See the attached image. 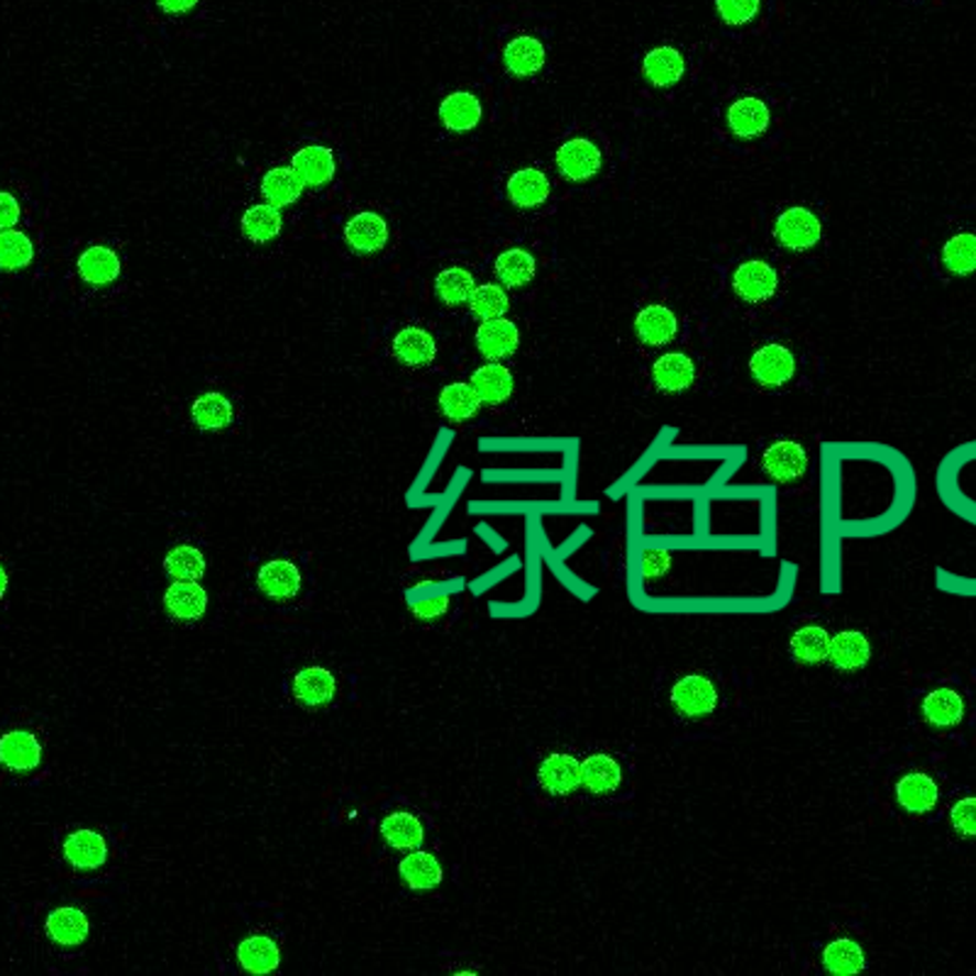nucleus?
I'll return each mask as SVG.
<instances>
[{
  "instance_id": "a211bd4d",
  "label": "nucleus",
  "mask_w": 976,
  "mask_h": 976,
  "mask_svg": "<svg viewBox=\"0 0 976 976\" xmlns=\"http://www.w3.org/2000/svg\"><path fill=\"white\" fill-rule=\"evenodd\" d=\"M344 239H347V245L357 255H374V251L384 249L388 243V225L378 213L364 211L344 225Z\"/></svg>"
},
{
  "instance_id": "dca6fc26",
  "label": "nucleus",
  "mask_w": 976,
  "mask_h": 976,
  "mask_svg": "<svg viewBox=\"0 0 976 976\" xmlns=\"http://www.w3.org/2000/svg\"><path fill=\"white\" fill-rule=\"evenodd\" d=\"M164 605L176 623H195L208 608V593L199 581H174L164 593Z\"/></svg>"
},
{
  "instance_id": "c756f323",
  "label": "nucleus",
  "mask_w": 976,
  "mask_h": 976,
  "mask_svg": "<svg viewBox=\"0 0 976 976\" xmlns=\"http://www.w3.org/2000/svg\"><path fill=\"white\" fill-rule=\"evenodd\" d=\"M503 64L513 76H518V78L535 76L539 68L545 66L543 42L530 37V34H521V37L508 42V47L503 50Z\"/></svg>"
},
{
  "instance_id": "7ed1b4c3",
  "label": "nucleus",
  "mask_w": 976,
  "mask_h": 976,
  "mask_svg": "<svg viewBox=\"0 0 976 976\" xmlns=\"http://www.w3.org/2000/svg\"><path fill=\"white\" fill-rule=\"evenodd\" d=\"M581 789L591 798L618 801L628 789L625 760L613 750H593L581 760Z\"/></svg>"
},
{
  "instance_id": "6e6552de",
  "label": "nucleus",
  "mask_w": 976,
  "mask_h": 976,
  "mask_svg": "<svg viewBox=\"0 0 976 976\" xmlns=\"http://www.w3.org/2000/svg\"><path fill=\"white\" fill-rule=\"evenodd\" d=\"M752 378L764 388H779L789 384L796 374V357L786 344H762L750 360Z\"/></svg>"
},
{
  "instance_id": "cd10ccee",
  "label": "nucleus",
  "mask_w": 976,
  "mask_h": 976,
  "mask_svg": "<svg viewBox=\"0 0 976 976\" xmlns=\"http://www.w3.org/2000/svg\"><path fill=\"white\" fill-rule=\"evenodd\" d=\"M394 357L406 366H428L432 364L435 354H438V344L430 332L420 328H404L390 342Z\"/></svg>"
},
{
  "instance_id": "4468645a",
  "label": "nucleus",
  "mask_w": 976,
  "mask_h": 976,
  "mask_svg": "<svg viewBox=\"0 0 976 976\" xmlns=\"http://www.w3.org/2000/svg\"><path fill=\"white\" fill-rule=\"evenodd\" d=\"M64 859L78 871H94L106 865L108 859V843L106 837L96 830H76L64 840L62 845Z\"/></svg>"
},
{
  "instance_id": "6ab92c4d",
  "label": "nucleus",
  "mask_w": 976,
  "mask_h": 976,
  "mask_svg": "<svg viewBox=\"0 0 976 976\" xmlns=\"http://www.w3.org/2000/svg\"><path fill=\"white\" fill-rule=\"evenodd\" d=\"M291 691L303 708H325L328 704H332L337 691L335 676L323 667H305L293 676Z\"/></svg>"
},
{
  "instance_id": "39448f33",
  "label": "nucleus",
  "mask_w": 976,
  "mask_h": 976,
  "mask_svg": "<svg viewBox=\"0 0 976 976\" xmlns=\"http://www.w3.org/2000/svg\"><path fill=\"white\" fill-rule=\"evenodd\" d=\"M537 786L549 798H569L581 789V760L569 750L547 752L537 764Z\"/></svg>"
},
{
  "instance_id": "c85d7f7f",
  "label": "nucleus",
  "mask_w": 976,
  "mask_h": 976,
  "mask_svg": "<svg viewBox=\"0 0 976 976\" xmlns=\"http://www.w3.org/2000/svg\"><path fill=\"white\" fill-rule=\"evenodd\" d=\"M940 264L950 277H972L976 274V233L959 229L940 249Z\"/></svg>"
},
{
  "instance_id": "5701e85b",
  "label": "nucleus",
  "mask_w": 976,
  "mask_h": 976,
  "mask_svg": "<svg viewBox=\"0 0 976 976\" xmlns=\"http://www.w3.org/2000/svg\"><path fill=\"white\" fill-rule=\"evenodd\" d=\"M652 378L662 394H682L696 382V366L682 352H669L654 362Z\"/></svg>"
},
{
  "instance_id": "72a5a7b5",
  "label": "nucleus",
  "mask_w": 976,
  "mask_h": 976,
  "mask_svg": "<svg viewBox=\"0 0 976 976\" xmlns=\"http://www.w3.org/2000/svg\"><path fill=\"white\" fill-rule=\"evenodd\" d=\"M472 386L481 404L486 406H501L513 396V374L505 369L503 364H484L479 366L472 376Z\"/></svg>"
},
{
  "instance_id": "e433bc0d",
  "label": "nucleus",
  "mask_w": 976,
  "mask_h": 976,
  "mask_svg": "<svg viewBox=\"0 0 976 976\" xmlns=\"http://www.w3.org/2000/svg\"><path fill=\"white\" fill-rule=\"evenodd\" d=\"M191 416H193V422L199 425L201 430L217 432V430H225L227 425L233 422L235 410H233V404H229L223 394H215L213 390V394H203L193 400Z\"/></svg>"
},
{
  "instance_id": "603ef678",
  "label": "nucleus",
  "mask_w": 976,
  "mask_h": 976,
  "mask_svg": "<svg viewBox=\"0 0 976 976\" xmlns=\"http://www.w3.org/2000/svg\"><path fill=\"white\" fill-rule=\"evenodd\" d=\"M159 8L167 13H189V10L199 3V0H157Z\"/></svg>"
},
{
  "instance_id": "f704fd0d",
  "label": "nucleus",
  "mask_w": 976,
  "mask_h": 976,
  "mask_svg": "<svg viewBox=\"0 0 976 976\" xmlns=\"http://www.w3.org/2000/svg\"><path fill=\"white\" fill-rule=\"evenodd\" d=\"M684 68H686L684 56L674 47L652 50L645 56V62H642V74H645L647 82L657 88H669L674 84H679Z\"/></svg>"
},
{
  "instance_id": "2f4dec72",
  "label": "nucleus",
  "mask_w": 976,
  "mask_h": 976,
  "mask_svg": "<svg viewBox=\"0 0 976 976\" xmlns=\"http://www.w3.org/2000/svg\"><path fill=\"white\" fill-rule=\"evenodd\" d=\"M239 967L249 974H271L279 969L281 952L279 945L267 935H251L237 947Z\"/></svg>"
},
{
  "instance_id": "f257e3e1",
  "label": "nucleus",
  "mask_w": 976,
  "mask_h": 976,
  "mask_svg": "<svg viewBox=\"0 0 976 976\" xmlns=\"http://www.w3.org/2000/svg\"><path fill=\"white\" fill-rule=\"evenodd\" d=\"M669 710L682 722H708L726 706L722 686L710 672L686 669L674 676L667 696Z\"/></svg>"
},
{
  "instance_id": "58836bf2",
  "label": "nucleus",
  "mask_w": 976,
  "mask_h": 976,
  "mask_svg": "<svg viewBox=\"0 0 976 976\" xmlns=\"http://www.w3.org/2000/svg\"><path fill=\"white\" fill-rule=\"evenodd\" d=\"M481 408V398L472 384H450L440 394V410L447 420L466 422L472 420Z\"/></svg>"
},
{
  "instance_id": "9d476101",
  "label": "nucleus",
  "mask_w": 976,
  "mask_h": 976,
  "mask_svg": "<svg viewBox=\"0 0 976 976\" xmlns=\"http://www.w3.org/2000/svg\"><path fill=\"white\" fill-rule=\"evenodd\" d=\"M601 164H603L601 149L591 140H583V137H573V140L565 142L557 149L559 174L573 183L589 181L591 176L599 174Z\"/></svg>"
},
{
  "instance_id": "f3484780",
  "label": "nucleus",
  "mask_w": 976,
  "mask_h": 976,
  "mask_svg": "<svg viewBox=\"0 0 976 976\" xmlns=\"http://www.w3.org/2000/svg\"><path fill=\"white\" fill-rule=\"evenodd\" d=\"M821 967L828 974L847 976L867 967V952L849 935H835L821 950Z\"/></svg>"
},
{
  "instance_id": "4c0bfd02",
  "label": "nucleus",
  "mask_w": 976,
  "mask_h": 976,
  "mask_svg": "<svg viewBox=\"0 0 976 976\" xmlns=\"http://www.w3.org/2000/svg\"><path fill=\"white\" fill-rule=\"evenodd\" d=\"M303 186L305 183L293 169H271L261 179L264 199L271 205H277V208H283V205H291L301 199Z\"/></svg>"
},
{
  "instance_id": "a18cd8bd",
  "label": "nucleus",
  "mask_w": 976,
  "mask_h": 976,
  "mask_svg": "<svg viewBox=\"0 0 976 976\" xmlns=\"http://www.w3.org/2000/svg\"><path fill=\"white\" fill-rule=\"evenodd\" d=\"M34 257V247L28 235L18 233V229H6L0 235V261H3L6 271L25 269Z\"/></svg>"
},
{
  "instance_id": "49530a36",
  "label": "nucleus",
  "mask_w": 976,
  "mask_h": 976,
  "mask_svg": "<svg viewBox=\"0 0 976 976\" xmlns=\"http://www.w3.org/2000/svg\"><path fill=\"white\" fill-rule=\"evenodd\" d=\"M469 305H472V313L481 320H496L508 313V296L501 289V286H476L472 298H469Z\"/></svg>"
},
{
  "instance_id": "412c9836",
  "label": "nucleus",
  "mask_w": 976,
  "mask_h": 976,
  "mask_svg": "<svg viewBox=\"0 0 976 976\" xmlns=\"http://www.w3.org/2000/svg\"><path fill=\"white\" fill-rule=\"evenodd\" d=\"M635 332L647 347H664L679 332V320L667 305H647L635 318Z\"/></svg>"
},
{
  "instance_id": "473e14b6",
  "label": "nucleus",
  "mask_w": 976,
  "mask_h": 976,
  "mask_svg": "<svg viewBox=\"0 0 976 976\" xmlns=\"http://www.w3.org/2000/svg\"><path fill=\"white\" fill-rule=\"evenodd\" d=\"M78 277L90 286H108L120 277V259L110 247H88L76 261Z\"/></svg>"
},
{
  "instance_id": "a878e982",
  "label": "nucleus",
  "mask_w": 976,
  "mask_h": 976,
  "mask_svg": "<svg viewBox=\"0 0 976 976\" xmlns=\"http://www.w3.org/2000/svg\"><path fill=\"white\" fill-rule=\"evenodd\" d=\"M728 125L732 135L742 137V140H754V137L764 135L769 128L766 103L754 96L738 98L728 110Z\"/></svg>"
},
{
  "instance_id": "7c9ffc66",
  "label": "nucleus",
  "mask_w": 976,
  "mask_h": 976,
  "mask_svg": "<svg viewBox=\"0 0 976 976\" xmlns=\"http://www.w3.org/2000/svg\"><path fill=\"white\" fill-rule=\"evenodd\" d=\"M291 169L301 176L305 186L318 189L335 176V157L328 147H305L293 154Z\"/></svg>"
},
{
  "instance_id": "9b49d317",
  "label": "nucleus",
  "mask_w": 976,
  "mask_h": 976,
  "mask_svg": "<svg viewBox=\"0 0 976 976\" xmlns=\"http://www.w3.org/2000/svg\"><path fill=\"white\" fill-rule=\"evenodd\" d=\"M830 667L837 674H859L867 669L871 662V642L862 630H840L833 635V645L828 654Z\"/></svg>"
},
{
  "instance_id": "c03bdc74",
  "label": "nucleus",
  "mask_w": 976,
  "mask_h": 976,
  "mask_svg": "<svg viewBox=\"0 0 976 976\" xmlns=\"http://www.w3.org/2000/svg\"><path fill=\"white\" fill-rule=\"evenodd\" d=\"M947 828L964 843H976V794L967 791L947 806Z\"/></svg>"
},
{
  "instance_id": "37998d69",
  "label": "nucleus",
  "mask_w": 976,
  "mask_h": 976,
  "mask_svg": "<svg viewBox=\"0 0 976 976\" xmlns=\"http://www.w3.org/2000/svg\"><path fill=\"white\" fill-rule=\"evenodd\" d=\"M476 289L474 277L466 269L459 267H450L438 274L435 279V293L440 296V301L447 305H462L472 298Z\"/></svg>"
},
{
  "instance_id": "aec40b11",
  "label": "nucleus",
  "mask_w": 976,
  "mask_h": 976,
  "mask_svg": "<svg viewBox=\"0 0 976 976\" xmlns=\"http://www.w3.org/2000/svg\"><path fill=\"white\" fill-rule=\"evenodd\" d=\"M257 586L271 601H291L301 589V571L289 559H274L259 569Z\"/></svg>"
},
{
  "instance_id": "a19ab883",
  "label": "nucleus",
  "mask_w": 976,
  "mask_h": 976,
  "mask_svg": "<svg viewBox=\"0 0 976 976\" xmlns=\"http://www.w3.org/2000/svg\"><path fill=\"white\" fill-rule=\"evenodd\" d=\"M535 259L525 249H505L496 259V277L508 289H523L535 279Z\"/></svg>"
},
{
  "instance_id": "bb28decb",
  "label": "nucleus",
  "mask_w": 976,
  "mask_h": 976,
  "mask_svg": "<svg viewBox=\"0 0 976 976\" xmlns=\"http://www.w3.org/2000/svg\"><path fill=\"white\" fill-rule=\"evenodd\" d=\"M398 875L412 891H430L435 887H440L444 877L438 857L430 852H420V849H412L410 855L400 859Z\"/></svg>"
},
{
  "instance_id": "ea45409f",
  "label": "nucleus",
  "mask_w": 976,
  "mask_h": 976,
  "mask_svg": "<svg viewBox=\"0 0 976 976\" xmlns=\"http://www.w3.org/2000/svg\"><path fill=\"white\" fill-rule=\"evenodd\" d=\"M281 213L277 205L264 203V205H251V208L245 211L243 215V233L249 239V243H269V239L277 237L281 233Z\"/></svg>"
},
{
  "instance_id": "ddd939ff",
  "label": "nucleus",
  "mask_w": 976,
  "mask_h": 976,
  "mask_svg": "<svg viewBox=\"0 0 976 976\" xmlns=\"http://www.w3.org/2000/svg\"><path fill=\"white\" fill-rule=\"evenodd\" d=\"M833 635L830 630L821 623H806L794 630L789 640V652L801 667H818L830 654Z\"/></svg>"
},
{
  "instance_id": "3c124183",
  "label": "nucleus",
  "mask_w": 976,
  "mask_h": 976,
  "mask_svg": "<svg viewBox=\"0 0 976 976\" xmlns=\"http://www.w3.org/2000/svg\"><path fill=\"white\" fill-rule=\"evenodd\" d=\"M0 205H3V208H0V213H3V227L13 229L15 223L20 221V203L10 193H3L0 195Z\"/></svg>"
},
{
  "instance_id": "09e8293b",
  "label": "nucleus",
  "mask_w": 976,
  "mask_h": 976,
  "mask_svg": "<svg viewBox=\"0 0 976 976\" xmlns=\"http://www.w3.org/2000/svg\"><path fill=\"white\" fill-rule=\"evenodd\" d=\"M672 569V555L664 553V549H647L642 555V573H645L647 581H657L662 577H667Z\"/></svg>"
},
{
  "instance_id": "b1692460",
  "label": "nucleus",
  "mask_w": 976,
  "mask_h": 976,
  "mask_svg": "<svg viewBox=\"0 0 976 976\" xmlns=\"http://www.w3.org/2000/svg\"><path fill=\"white\" fill-rule=\"evenodd\" d=\"M378 833H382V840L390 849H398V852H412V849H418L425 840L422 823L408 811H396L386 815L382 825H378Z\"/></svg>"
},
{
  "instance_id": "423d86ee",
  "label": "nucleus",
  "mask_w": 976,
  "mask_h": 976,
  "mask_svg": "<svg viewBox=\"0 0 976 976\" xmlns=\"http://www.w3.org/2000/svg\"><path fill=\"white\" fill-rule=\"evenodd\" d=\"M774 237L789 251H808L821 243L823 225L813 211L803 208V205H794V208L779 213L774 223Z\"/></svg>"
},
{
  "instance_id": "f03ea898",
  "label": "nucleus",
  "mask_w": 976,
  "mask_h": 976,
  "mask_svg": "<svg viewBox=\"0 0 976 976\" xmlns=\"http://www.w3.org/2000/svg\"><path fill=\"white\" fill-rule=\"evenodd\" d=\"M918 718L935 734L957 732L969 718V696L957 684L940 682L918 700Z\"/></svg>"
},
{
  "instance_id": "79ce46f5",
  "label": "nucleus",
  "mask_w": 976,
  "mask_h": 976,
  "mask_svg": "<svg viewBox=\"0 0 976 976\" xmlns=\"http://www.w3.org/2000/svg\"><path fill=\"white\" fill-rule=\"evenodd\" d=\"M164 571L174 581H199L205 573V557L193 545L174 547L164 557Z\"/></svg>"
},
{
  "instance_id": "0eeeda50",
  "label": "nucleus",
  "mask_w": 976,
  "mask_h": 976,
  "mask_svg": "<svg viewBox=\"0 0 976 976\" xmlns=\"http://www.w3.org/2000/svg\"><path fill=\"white\" fill-rule=\"evenodd\" d=\"M760 466L776 484H796L808 472V452L796 440H776L764 450Z\"/></svg>"
},
{
  "instance_id": "de8ad7c7",
  "label": "nucleus",
  "mask_w": 976,
  "mask_h": 976,
  "mask_svg": "<svg viewBox=\"0 0 976 976\" xmlns=\"http://www.w3.org/2000/svg\"><path fill=\"white\" fill-rule=\"evenodd\" d=\"M718 15L726 25H748L760 13V0H716Z\"/></svg>"
},
{
  "instance_id": "f8f14e48",
  "label": "nucleus",
  "mask_w": 976,
  "mask_h": 976,
  "mask_svg": "<svg viewBox=\"0 0 976 976\" xmlns=\"http://www.w3.org/2000/svg\"><path fill=\"white\" fill-rule=\"evenodd\" d=\"M0 762L13 774H28L42 762V744L30 730H10L0 742Z\"/></svg>"
},
{
  "instance_id": "8fccbe9b",
  "label": "nucleus",
  "mask_w": 976,
  "mask_h": 976,
  "mask_svg": "<svg viewBox=\"0 0 976 976\" xmlns=\"http://www.w3.org/2000/svg\"><path fill=\"white\" fill-rule=\"evenodd\" d=\"M447 605H450V599H447V596H435V599H425V601L416 603L410 608V611L418 620H435V618L447 613Z\"/></svg>"
},
{
  "instance_id": "2eb2a0df",
  "label": "nucleus",
  "mask_w": 976,
  "mask_h": 976,
  "mask_svg": "<svg viewBox=\"0 0 976 976\" xmlns=\"http://www.w3.org/2000/svg\"><path fill=\"white\" fill-rule=\"evenodd\" d=\"M518 344H521L518 325L511 323V320H505V318L484 320V325H479V330H476V347L491 362H501V360L513 357L515 350H518Z\"/></svg>"
},
{
  "instance_id": "4be33fe9",
  "label": "nucleus",
  "mask_w": 976,
  "mask_h": 976,
  "mask_svg": "<svg viewBox=\"0 0 976 976\" xmlns=\"http://www.w3.org/2000/svg\"><path fill=\"white\" fill-rule=\"evenodd\" d=\"M505 193L515 208H539L549 199V179L539 169H518L505 183Z\"/></svg>"
},
{
  "instance_id": "c9c22d12",
  "label": "nucleus",
  "mask_w": 976,
  "mask_h": 976,
  "mask_svg": "<svg viewBox=\"0 0 976 976\" xmlns=\"http://www.w3.org/2000/svg\"><path fill=\"white\" fill-rule=\"evenodd\" d=\"M440 120L447 130L469 132L474 130L481 120V103L469 90H457L447 96L440 106Z\"/></svg>"
},
{
  "instance_id": "1a4fd4ad",
  "label": "nucleus",
  "mask_w": 976,
  "mask_h": 976,
  "mask_svg": "<svg viewBox=\"0 0 976 976\" xmlns=\"http://www.w3.org/2000/svg\"><path fill=\"white\" fill-rule=\"evenodd\" d=\"M779 289V274L762 259H750L740 264L732 274V291L738 293L744 303H764Z\"/></svg>"
},
{
  "instance_id": "20e7f679",
  "label": "nucleus",
  "mask_w": 976,
  "mask_h": 976,
  "mask_svg": "<svg viewBox=\"0 0 976 976\" xmlns=\"http://www.w3.org/2000/svg\"><path fill=\"white\" fill-rule=\"evenodd\" d=\"M893 801L909 818H927L943 803V786L930 769H905L893 781Z\"/></svg>"
},
{
  "instance_id": "393cba45",
  "label": "nucleus",
  "mask_w": 976,
  "mask_h": 976,
  "mask_svg": "<svg viewBox=\"0 0 976 976\" xmlns=\"http://www.w3.org/2000/svg\"><path fill=\"white\" fill-rule=\"evenodd\" d=\"M88 918L82 909H74V905H62L50 913L47 923H44V933L56 945L64 947H76L82 945L84 940L88 937Z\"/></svg>"
}]
</instances>
